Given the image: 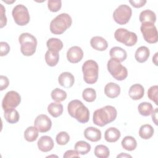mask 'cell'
<instances>
[{"instance_id": "obj_21", "label": "cell", "mask_w": 158, "mask_h": 158, "mask_svg": "<svg viewBox=\"0 0 158 158\" xmlns=\"http://www.w3.org/2000/svg\"><path fill=\"white\" fill-rule=\"evenodd\" d=\"M150 55V51L148 47L142 46L138 48L135 54V59L139 63H143L146 62L149 58Z\"/></svg>"}, {"instance_id": "obj_29", "label": "cell", "mask_w": 158, "mask_h": 158, "mask_svg": "<svg viewBox=\"0 0 158 158\" xmlns=\"http://www.w3.org/2000/svg\"><path fill=\"white\" fill-rule=\"evenodd\" d=\"M46 46L48 49L54 50L59 52L63 48V43L58 38H51L47 41Z\"/></svg>"}, {"instance_id": "obj_7", "label": "cell", "mask_w": 158, "mask_h": 158, "mask_svg": "<svg viewBox=\"0 0 158 158\" xmlns=\"http://www.w3.org/2000/svg\"><path fill=\"white\" fill-rule=\"evenodd\" d=\"M115 40L127 46H133L136 44L138 38L135 33L130 31L123 28H118L114 33Z\"/></svg>"}, {"instance_id": "obj_8", "label": "cell", "mask_w": 158, "mask_h": 158, "mask_svg": "<svg viewBox=\"0 0 158 158\" xmlns=\"http://www.w3.org/2000/svg\"><path fill=\"white\" fill-rule=\"evenodd\" d=\"M132 15V10L130 6L126 4H121L117 7L113 12L114 21L119 25L127 23Z\"/></svg>"}, {"instance_id": "obj_18", "label": "cell", "mask_w": 158, "mask_h": 158, "mask_svg": "<svg viewBox=\"0 0 158 158\" xmlns=\"http://www.w3.org/2000/svg\"><path fill=\"white\" fill-rule=\"evenodd\" d=\"M90 44L91 47L97 51H105L108 47L107 41L102 37L96 36L93 37L90 40Z\"/></svg>"}, {"instance_id": "obj_44", "label": "cell", "mask_w": 158, "mask_h": 158, "mask_svg": "<svg viewBox=\"0 0 158 158\" xmlns=\"http://www.w3.org/2000/svg\"><path fill=\"white\" fill-rule=\"evenodd\" d=\"M152 121L154 122V123L157 125V108H156L155 110H153V112H152Z\"/></svg>"}, {"instance_id": "obj_38", "label": "cell", "mask_w": 158, "mask_h": 158, "mask_svg": "<svg viewBox=\"0 0 158 158\" xmlns=\"http://www.w3.org/2000/svg\"><path fill=\"white\" fill-rule=\"evenodd\" d=\"M62 6V1L60 0H49L48 1V7L50 11L57 12Z\"/></svg>"}, {"instance_id": "obj_34", "label": "cell", "mask_w": 158, "mask_h": 158, "mask_svg": "<svg viewBox=\"0 0 158 158\" xmlns=\"http://www.w3.org/2000/svg\"><path fill=\"white\" fill-rule=\"evenodd\" d=\"M51 96L52 100L60 102L64 101L67 98V93L64 90L56 88L51 91Z\"/></svg>"}, {"instance_id": "obj_30", "label": "cell", "mask_w": 158, "mask_h": 158, "mask_svg": "<svg viewBox=\"0 0 158 158\" xmlns=\"http://www.w3.org/2000/svg\"><path fill=\"white\" fill-rule=\"evenodd\" d=\"M38 136V130L34 126L28 127L24 132V138L28 142L35 141Z\"/></svg>"}, {"instance_id": "obj_11", "label": "cell", "mask_w": 158, "mask_h": 158, "mask_svg": "<svg viewBox=\"0 0 158 158\" xmlns=\"http://www.w3.org/2000/svg\"><path fill=\"white\" fill-rule=\"evenodd\" d=\"M21 102L20 95L15 91H8L4 96L2 101L3 110L14 109L17 107Z\"/></svg>"}, {"instance_id": "obj_33", "label": "cell", "mask_w": 158, "mask_h": 158, "mask_svg": "<svg viewBox=\"0 0 158 158\" xmlns=\"http://www.w3.org/2000/svg\"><path fill=\"white\" fill-rule=\"evenodd\" d=\"M94 155L99 158H107L110 155V151L106 146L99 144L94 148Z\"/></svg>"}, {"instance_id": "obj_31", "label": "cell", "mask_w": 158, "mask_h": 158, "mask_svg": "<svg viewBox=\"0 0 158 158\" xmlns=\"http://www.w3.org/2000/svg\"><path fill=\"white\" fill-rule=\"evenodd\" d=\"M138 110L139 113L143 116H149L153 112L152 105L150 102H143L138 105Z\"/></svg>"}, {"instance_id": "obj_1", "label": "cell", "mask_w": 158, "mask_h": 158, "mask_svg": "<svg viewBox=\"0 0 158 158\" xmlns=\"http://www.w3.org/2000/svg\"><path fill=\"white\" fill-rule=\"evenodd\" d=\"M116 109L112 106H106L96 110L93 113V123L99 127H104L114 121L117 117Z\"/></svg>"}, {"instance_id": "obj_25", "label": "cell", "mask_w": 158, "mask_h": 158, "mask_svg": "<svg viewBox=\"0 0 158 158\" xmlns=\"http://www.w3.org/2000/svg\"><path fill=\"white\" fill-rule=\"evenodd\" d=\"M4 117L8 123L12 124L17 123L19 120V112L14 108L4 110Z\"/></svg>"}, {"instance_id": "obj_14", "label": "cell", "mask_w": 158, "mask_h": 158, "mask_svg": "<svg viewBox=\"0 0 158 158\" xmlns=\"http://www.w3.org/2000/svg\"><path fill=\"white\" fill-rule=\"evenodd\" d=\"M38 149L44 152L51 151L54 147V141L49 136H42L37 143Z\"/></svg>"}, {"instance_id": "obj_39", "label": "cell", "mask_w": 158, "mask_h": 158, "mask_svg": "<svg viewBox=\"0 0 158 158\" xmlns=\"http://www.w3.org/2000/svg\"><path fill=\"white\" fill-rule=\"evenodd\" d=\"M0 47H1V56H6L9 51H10V46L9 44L4 41L0 42Z\"/></svg>"}, {"instance_id": "obj_4", "label": "cell", "mask_w": 158, "mask_h": 158, "mask_svg": "<svg viewBox=\"0 0 158 158\" xmlns=\"http://www.w3.org/2000/svg\"><path fill=\"white\" fill-rule=\"evenodd\" d=\"M20 51L23 55L31 56L35 54L37 46L36 38L29 33H23L19 37Z\"/></svg>"}, {"instance_id": "obj_10", "label": "cell", "mask_w": 158, "mask_h": 158, "mask_svg": "<svg viewBox=\"0 0 158 158\" xmlns=\"http://www.w3.org/2000/svg\"><path fill=\"white\" fill-rule=\"evenodd\" d=\"M144 40L149 43H156L158 40V33L156 27L151 23H143L140 27Z\"/></svg>"}, {"instance_id": "obj_2", "label": "cell", "mask_w": 158, "mask_h": 158, "mask_svg": "<svg viewBox=\"0 0 158 158\" xmlns=\"http://www.w3.org/2000/svg\"><path fill=\"white\" fill-rule=\"evenodd\" d=\"M67 110L69 115L80 123H85L89 121V111L80 100L71 101L68 104Z\"/></svg>"}, {"instance_id": "obj_16", "label": "cell", "mask_w": 158, "mask_h": 158, "mask_svg": "<svg viewBox=\"0 0 158 158\" xmlns=\"http://www.w3.org/2000/svg\"><path fill=\"white\" fill-rule=\"evenodd\" d=\"M84 136L88 140L92 142H97L101 139V132L100 130L95 127H89L85 130Z\"/></svg>"}, {"instance_id": "obj_24", "label": "cell", "mask_w": 158, "mask_h": 158, "mask_svg": "<svg viewBox=\"0 0 158 158\" xmlns=\"http://www.w3.org/2000/svg\"><path fill=\"white\" fill-rule=\"evenodd\" d=\"M59 60V52L48 49L45 54V60L46 64L50 67H54L57 65Z\"/></svg>"}, {"instance_id": "obj_35", "label": "cell", "mask_w": 158, "mask_h": 158, "mask_svg": "<svg viewBox=\"0 0 158 158\" xmlns=\"http://www.w3.org/2000/svg\"><path fill=\"white\" fill-rule=\"evenodd\" d=\"M82 97L86 102H93L96 98V93L95 89L91 88H85L83 91Z\"/></svg>"}, {"instance_id": "obj_45", "label": "cell", "mask_w": 158, "mask_h": 158, "mask_svg": "<svg viewBox=\"0 0 158 158\" xmlns=\"http://www.w3.org/2000/svg\"><path fill=\"white\" fill-rule=\"evenodd\" d=\"M157 52H156L154 55V56L152 57V62L155 64L156 65H157Z\"/></svg>"}, {"instance_id": "obj_46", "label": "cell", "mask_w": 158, "mask_h": 158, "mask_svg": "<svg viewBox=\"0 0 158 158\" xmlns=\"http://www.w3.org/2000/svg\"><path fill=\"white\" fill-rule=\"evenodd\" d=\"M131 157V156H130V155H129V154H125V153H121L120 155H118L117 156V157Z\"/></svg>"}, {"instance_id": "obj_26", "label": "cell", "mask_w": 158, "mask_h": 158, "mask_svg": "<svg viewBox=\"0 0 158 158\" xmlns=\"http://www.w3.org/2000/svg\"><path fill=\"white\" fill-rule=\"evenodd\" d=\"M121 144L122 148L125 150L131 151L136 149L137 146V142L134 137L126 136L123 138Z\"/></svg>"}, {"instance_id": "obj_22", "label": "cell", "mask_w": 158, "mask_h": 158, "mask_svg": "<svg viewBox=\"0 0 158 158\" xmlns=\"http://www.w3.org/2000/svg\"><path fill=\"white\" fill-rule=\"evenodd\" d=\"M120 131L115 127L107 128L104 133V138L109 143L116 142L120 137Z\"/></svg>"}, {"instance_id": "obj_41", "label": "cell", "mask_w": 158, "mask_h": 158, "mask_svg": "<svg viewBox=\"0 0 158 158\" xmlns=\"http://www.w3.org/2000/svg\"><path fill=\"white\" fill-rule=\"evenodd\" d=\"M0 83H1V88H0L1 91H2L4 89H6L9 84V81L8 78L6 76L1 75Z\"/></svg>"}, {"instance_id": "obj_28", "label": "cell", "mask_w": 158, "mask_h": 158, "mask_svg": "<svg viewBox=\"0 0 158 158\" xmlns=\"http://www.w3.org/2000/svg\"><path fill=\"white\" fill-rule=\"evenodd\" d=\"M154 132V128L151 125L144 124L141 126L139 130V135L144 139H148L153 136Z\"/></svg>"}, {"instance_id": "obj_27", "label": "cell", "mask_w": 158, "mask_h": 158, "mask_svg": "<svg viewBox=\"0 0 158 158\" xmlns=\"http://www.w3.org/2000/svg\"><path fill=\"white\" fill-rule=\"evenodd\" d=\"M63 109V106L60 102H51L48 106V112L55 118L62 115Z\"/></svg>"}, {"instance_id": "obj_23", "label": "cell", "mask_w": 158, "mask_h": 158, "mask_svg": "<svg viewBox=\"0 0 158 158\" xmlns=\"http://www.w3.org/2000/svg\"><path fill=\"white\" fill-rule=\"evenodd\" d=\"M139 19L141 23H151L154 24L156 21V15L153 11L149 9H146L141 12Z\"/></svg>"}, {"instance_id": "obj_20", "label": "cell", "mask_w": 158, "mask_h": 158, "mask_svg": "<svg viewBox=\"0 0 158 158\" xmlns=\"http://www.w3.org/2000/svg\"><path fill=\"white\" fill-rule=\"evenodd\" d=\"M109 55L110 58L115 59L120 62L124 61L127 57L126 51L118 46H114L109 51Z\"/></svg>"}, {"instance_id": "obj_42", "label": "cell", "mask_w": 158, "mask_h": 158, "mask_svg": "<svg viewBox=\"0 0 158 158\" xmlns=\"http://www.w3.org/2000/svg\"><path fill=\"white\" fill-rule=\"evenodd\" d=\"M129 2L134 7L136 8L141 7L146 3V0H130Z\"/></svg>"}, {"instance_id": "obj_19", "label": "cell", "mask_w": 158, "mask_h": 158, "mask_svg": "<svg viewBox=\"0 0 158 158\" xmlns=\"http://www.w3.org/2000/svg\"><path fill=\"white\" fill-rule=\"evenodd\" d=\"M104 93L109 98H115L120 93V87L115 83L110 82L105 86Z\"/></svg>"}, {"instance_id": "obj_12", "label": "cell", "mask_w": 158, "mask_h": 158, "mask_svg": "<svg viewBox=\"0 0 158 158\" xmlns=\"http://www.w3.org/2000/svg\"><path fill=\"white\" fill-rule=\"evenodd\" d=\"M34 126L38 131L44 133L48 131L52 126V122L50 118L45 114H40L38 115L34 122Z\"/></svg>"}, {"instance_id": "obj_3", "label": "cell", "mask_w": 158, "mask_h": 158, "mask_svg": "<svg viewBox=\"0 0 158 158\" xmlns=\"http://www.w3.org/2000/svg\"><path fill=\"white\" fill-rule=\"evenodd\" d=\"M72 19L67 13H62L53 19L50 23V31L55 35L62 34L72 25Z\"/></svg>"}, {"instance_id": "obj_37", "label": "cell", "mask_w": 158, "mask_h": 158, "mask_svg": "<svg viewBox=\"0 0 158 158\" xmlns=\"http://www.w3.org/2000/svg\"><path fill=\"white\" fill-rule=\"evenodd\" d=\"M148 96L149 99L155 102L156 105L158 104V86L154 85L149 88L148 91Z\"/></svg>"}, {"instance_id": "obj_43", "label": "cell", "mask_w": 158, "mask_h": 158, "mask_svg": "<svg viewBox=\"0 0 158 158\" xmlns=\"http://www.w3.org/2000/svg\"><path fill=\"white\" fill-rule=\"evenodd\" d=\"M63 157L64 158H68V157H79L80 156H79V154L75 151V150H68L67 151Z\"/></svg>"}, {"instance_id": "obj_15", "label": "cell", "mask_w": 158, "mask_h": 158, "mask_svg": "<svg viewBox=\"0 0 158 158\" xmlns=\"http://www.w3.org/2000/svg\"><path fill=\"white\" fill-rule=\"evenodd\" d=\"M58 82L62 86L69 88L73 85L75 78L74 76L69 72H62L58 77Z\"/></svg>"}, {"instance_id": "obj_40", "label": "cell", "mask_w": 158, "mask_h": 158, "mask_svg": "<svg viewBox=\"0 0 158 158\" xmlns=\"http://www.w3.org/2000/svg\"><path fill=\"white\" fill-rule=\"evenodd\" d=\"M1 5V28H2L4 26H5L7 23V18L5 15V8L3 6L2 4H0Z\"/></svg>"}, {"instance_id": "obj_9", "label": "cell", "mask_w": 158, "mask_h": 158, "mask_svg": "<svg viewBox=\"0 0 158 158\" xmlns=\"http://www.w3.org/2000/svg\"><path fill=\"white\" fill-rule=\"evenodd\" d=\"M12 15L15 22L20 26H23L28 23L30 17L28 9L23 4H17L12 11Z\"/></svg>"}, {"instance_id": "obj_5", "label": "cell", "mask_w": 158, "mask_h": 158, "mask_svg": "<svg viewBox=\"0 0 158 158\" xmlns=\"http://www.w3.org/2000/svg\"><path fill=\"white\" fill-rule=\"evenodd\" d=\"M83 80L88 84H94L98 78L99 67L97 62L93 60L85 61L82 65Z\"/></svg>"}, {"instance_id": "obj_6", "label": "cell", "mask_w": 158, "mask_h": 158, "mask_svg": "<svg viewBox=\"0 0 158 158\" xmlns=\"http://www.w3.org/2000/svg\"><path fill=\"white\" fill-rule=\"evenodd\" d=\"M107 67L110 75L117 80L122 81L127 77L128 71L127 68L115 59L110 58L107 62Z\"/></svg>"}, {"instance_id": "obj_17", "label": "cell", "mask_w": 158, "mask_h": 158, "mask_svg": "<svg viewBox=\"0 0 158 158\" xmlns=\"http://www.w3.org/2000/svg\"><path fill=\"white\" fill-rule=\"evenodd\" d=\"M144 94V87L138 83L131 85L128 91L130 97L133 100H139L141 99Z\"/></svg>"}, {"instance_id": "obj_13", "label": "cell", "mask_w": 158, "mask_h": 158, "mask_svg": "<svg viewBox=\"0 0 158 158\" xmlns=\"http://www.w3.org/2000/svg\"><path fill=\"white\" fill-rule=\"evenodd\" d=\"M83 57V51L81 48L77 46H74L69 48L67 52V60L73 64L79 62Z\"/></svg>"}, {"instance_id": "obj_36", "label": "cell", "mask_w": 158, "mask_h": 158, "mask_svg": "<svg viewBox=\"0 0 158 158\" xmlns=\"http://www.w3.org/2000/svg\"><path fill=\"white\" fill-rule=\"evenodd\" d=\"M56 140L58 144L65 145L70 140V136L66 131H60L56 135Z\"/></svg>"}, {"instance_id": "obj_32", "label": "cell", "mask_w": 158, "mask_h": 158, "mask_svg": "<svg viewBox=\"0 0 158 158\" xmlns=\"http://www.w3.org/2000/svg\"><path fill=\"white\" fill-rule=\"evenodd\" d=\"M75 150L81 155L88 154L91 150V145L86 141H77L75 145Z\"/></svg>"}]
</instances>
